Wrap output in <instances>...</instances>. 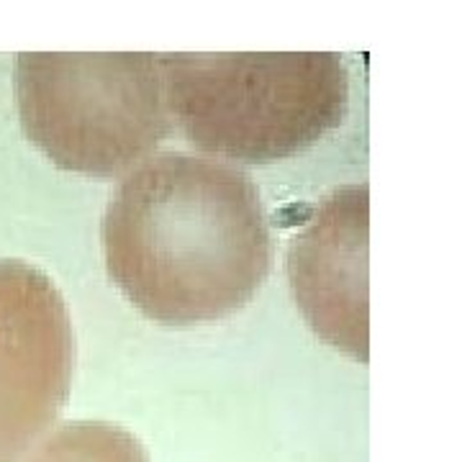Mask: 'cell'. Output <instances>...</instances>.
<instances>
[{"label": "cell", "instance_id": "obj_1", "mask_svg": "<svg viewBox=\"0 0 462 462\" xmlns=\"http://www.w3.org/2000/svg\"><path fill=\"white\" fill-rule=\"evenodd\" d=\"M114 285L154 324H216L242 311L273 270L257 185L239 167L162 152L118 185L100 224Z\"/></svg>", "mask_w": 462, "mask_h": 462}, {"label": "cell", "instance_id": "obj_2", "mask_svg": "<svg viewBox=\"0 0 462 462\" xmlns=\"http://www.w3.org/2000/svg\"><path fill=\"white\" fill-rule=\"evenodd\" d=\"M170 118L200 152L270 165L345 121L349 75L334 51L160 54Z\"/></svg>", "mask_w": 462, "mask_h": 462}, {"label": "cell", "instance_id": "obj_3", "mask_svg": "<svg viewBox=\"0 0 462 462\" xmlns=\"http://www.w3.org/2000/svg\"><path fill=\"white\" fill-rule=\"evenodd\" d=\"M23 134L51 165L88 178H121L147 162L172 132L157 57L18 54Z\"/></svg>", "mask_w": 462, "mask_h": 462}, {"label": "cell", "instance_id": "obj_4", "mask_svg": "<svg viewBox=\"0 0 462 462\" xmlns=\"http://www.w3.org/2000/svg\"><path fill=\"white\" fill-rule=\"evenodd\" d=\"M75 373V331L47 273L0 260V462H21L54 427Z\"/></svg>", "mask_w": 462, "mask_h": 462}, {"label": "cell", "instance_id": "obj_5", "mask_svg": "<svg viewBox=\"0 0 462 462\" xmlns=\"http://www.w3.org/2000/svg\"><path fill=\"white\" fill-rule=\"evenodd\" d=\"M370 188H334L316 206L285 254L298 311L319 339L357 363L370 357L367 314Z\"/></svg>", "mask_w": 462, "mask_h": 462}, {"label": "cell", "instance_id": "obj_6", "mask_svg": "<svg viewBox=\"0 0 462 462\" xmlns=\"http://www.w3.org/2000/svg\"><path fill=\"white\" fill-rule=\"evenodd\" d=\"M21 462H152L144 445L118 424L78 419L57 424Z\"/></svg>", "mask_w": 462, "mask_h": 462}]
</instances>
